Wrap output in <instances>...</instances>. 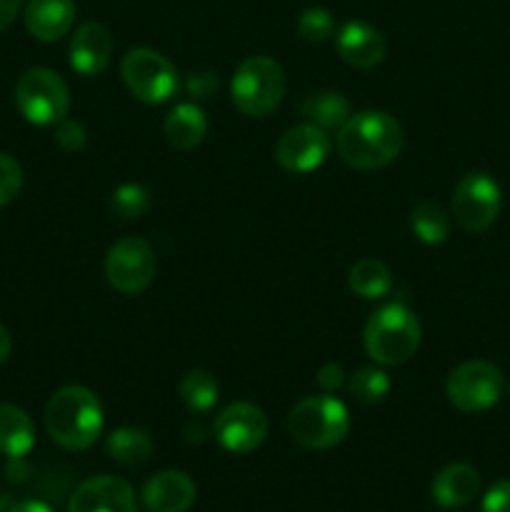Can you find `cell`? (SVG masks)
<instances>
[{
	"mask_svg": "<svg viewBox=\"0 0 510 512\" xmlns=\"http://www.w3.org/2000/svg\"><path fill=\"white\" fill-rule=\"evenodd\" d=\"M75 0H28L25 28L35 40L55 43L70 33L75 23Z\"/></svg>",
	"mask_w": 510,
	"mask_h": 512,
	"instance_id": "obj_17",
	"label": "cell"
},
{
	"mask_svg": "<svg viewBox=\"0 0 510 512\" xmlns=\"http://www.w3.org/2000/svg\"><path fill=\"white\" fill-rule=\"evenodd\" d=\"M340 160L355 170H380L403 150V128L385 110H360L335 135Z\"/></svg>",
	"mask_w": 510,
	"mask_h": 512,
	"instance_id": "obj_1",
	"label": "cell"
},
{
	"mask_svg": "<svg viewBox=\"0 0 510 512\" xmlns=\"http://www.w3.org/2000/svg\"><path fill=\"white\" fill-rule=\"evenodd\" d=\"M5 512H53V508L43 503V500H20V503L10 505Z\"/></svg>",
	"mask_w": 510,
	"mask_h": 512,
	"instance_id": "obj_35",
	"label": "cell"
},
{
	"mask_svg": "<svg viewBox=\"0 0 510 512\" xmlns=\"http://www.w3.org/2000/svg\"><path fill=\"white\" fill-rule=\"evenodd\" d=\"M120 75L130 93L148 105H160L173 98L180 88L178 70L153 48H133L123 55Z\"/></svg>",
	"mask_w": 510,
	"mask_h": 512,
	"instance_id": "obj_7",
	"label": "cell"
},
{
	"mask_svg": "<svg viewBox=\"0 0 510 512\" xmlns=\"http://www.w3.org/2000/svg\"><path fill=\"white\" fill-rule=\"evenodd\" d=\"M103 420L98 395L83 385H65L55 390L45 405V430L50 440L73 453L93 448L103 433Z\"/></svg>",
	"mask_w": 510,
	"mask_h": 512,
	"instance_id": "obj_2",
	"label": "cell"
},
{
	"mask_svg": "<svg viewBox=\"0 0 510 512\" xmlns=\"http://www.w3.org/2000/svg\"><path fill=\"white\" fill-rule=\"evenodd\" d=\"M35 445V425L30 415L18 405H0V455L20 460Z\"/></svg>",
	"mask_w": 510,
	"mask_h": 512,
	"instance_id": "obj_20",
	"label": "cell"
},
{
	"mask_svg": "<svg viewBox=\"0 0 510 512\" xmlns=\"http://www.w3.org/2000/svg\"><path fill=\"white\" fill-rule=\"evenodd\" d=\"M215 440L228 453L248 455L255 453L265 443L268 435V418L255 403H233L223 408L213 425Z\"/></svg>",
	"mask_w": 510,
	"mask_h": 512,
	"instance_id": "obj_11",
	"label": "cell"
},
{
	"mask_svg": "<svg viewBox=\"0 0 510 512\" xmlns=\"http://www.w3.org/2000/svg\"><path fill=\"white\" fill-rule=\"evenodd\" d=\"M285 70L268 55H250L235 68L230 80V98L235 110L248 118H268L285 98Z\"/></svg>",
	"mask_w": 510,
	"mask_h": 512,
	"instance_id": "obj_5",
	"label": "cell"
},
{
	"mask_svg": "<svg viewBox=\"0 0 510 512\" xmlns=\"http://www.w3.org/2000/svg\"><path fill=\"white\" fill-rule=\"evenodd\" d=\"M158 270V258L148 240L123 238L105 255V278L110 288L123 295H140L150 288Z\"/></svg>",
	"mask_w": 510,
	"mask_h": 512,
	"instance_id": "obj_10",
	"label": "cell"
},
{
	"mask_svg": "<svg viewBox=\"0 0 510 512\" xmlns=\"http://www.w3.org/2000/svg\"><path fill=\"white\" fill-rule=\"evenodd\" d=\"M318 385L325 393H335V390L345 385V370L338 363H325L318 370Z\"/></svg>",
	"mask_w": 510,
	"mask_h": 512,
	"instance_id": "obj_33",
	"label": "cell"
},
{
	"mask_svg": "<svg viewBox=\"0 0 510 512\" xmlns=\"http://www.w3.org/2000/svg\"><path fill=\"white\" fill-rule=\"evenodd\" d=\"M113 48L115 40L108 25L88 20L75 30L73 40H70V68L83 78H95L110 65Z\"/></svg>",
	"mask_w": 510,
	"mask_h": 512,
	"instance_id": "obj_14",
	"label": "cell"
},
{
	"mask_svg": "<svg viewBox=\"0 0 510 512\" xmlns=\"http://www.w3.org/2000/svg\"><path fill=\"white\" fill-rule=\"evenodd\" d=\"M15 105L33 125H55L70 110V90L50 68H30L15 83Z\"/></svg>",
	"mask_w": 510,
	"mask_h": 512,
	"instance_id": "obj_6",
	"label": "cell"
},
{
	"mask_svg": "<svg viewBox=\"0 0 510 512\" xmlns=\"http://www.w3.org/2000/svg\"><path fill=\"white\" fill-rule=\"evenodd\" d=\"M53 140L65 150V153H78V150H83L85 143H88V133H85V128L78 123V120L65 115L63 120L55 123Z\"/></svg>",
	"mask_w": 510,
	"mask_h": 512,
	"instance_id": "obj_31",
	"label": "cell"
},
{
	"mask_svg": "<svg viewBox=\"0 0 510 512\" xmlns=\"http://www.w3.org/2000/svg\"><path fill=\"white\" fill-rule=\"evenodd\" d=\"M10 350H13V338H10L8 328L0 323V365L10 358Z\"/></svg>",
	"mask_w": 510,
	"mask_h": 512,
	"instance_id": "obj_36",
	"label": "cell"
},
{
	"mask_svg": "<svg viewBox=\"0 0 510 512\" xmlns=\"http://www.w3.org/2000/svg\"><path fill=\"white\" fill-rule=\"evenodd\" d=\"M275 160L283 170L295 175H305L318 170L330 155V138L325 130L303 123L285 130L275 143Z\"/></svg>",
	"mask_w": 510,
	"mask_h": 512,
	"instance_id": "obj_12",
	"label": "cell"
},
{
	"mask_svg": "<svg viewBox=\"0 0 510 512\" xmlns=\"http://www.w3.org/2000/svg\"><path fill=\"white\" fill-rule=\"evenodd\" d=\"M298 33L303 35L308 43H325L335 35V20L330 10L320 8V5H310L298 15Z\"/></svg>",
	"mask_w": 510,
	"mask_h": 512,
	"instance_id": "obj_28",
	"label": "cell"
},
{
	"mask_svg": "<svg viewBox=\"0 0 510 512\" xmlns=\"http://www.w3.org/2000/svg\"><path fill=\"white\" fill-rule=\"evenodd\" d=\"M348 393L363 405L383 403L385 395L390 393L388 373L380 368H375V365L373 368H358L353 375H350Z\"/></svg>",
	"mask_w": 510,
	"mask_h": 512,
	"instance_id": "obj_26",
	"label": "cell"
},
{
	"mask_svg": "<svg viewBox=\"0 0 510 512\" xmlns=\"http://www.w3.org/2000/svg\"><path fill=\"white\" fill-rule=\"evenodd\" d=\"M300 115L305 118V123L330 133V130L343 128L350 115H353V110H350V100L343 93L320 90V93H310L300 103Z\"/></svg>",
	"mask_w": 510,
	"mask_h": 512,
	"instance_id": "obj_21",
	"label": "cell"
},
{
	"mask_svg": "<svg viewBox=\"0 0 510 512\" xmlns=\"http://www.w3.org/2000/svg\"><path fill=\"white\" fill-rule=\"evenodd\" d=\"M220 88L218 73L210 68H195L190 70L188 78H185V93L193 98V103H203L210 100Z\"/></svg>",
	"mask_w": 510,
	"mask_h": 512,
	"instance_id": "obj_30",
	"label": "cell"
},
{
	"mask_svg": "<svg viewBox=\"0 0 510 512\" xmlns=\"http://www.w3.org/2000/svg\"><path fill=\"white\" fill-rule=\"evenodd\" d=\"M108 455L123 468H140L153 455V440L140 428H118L108 435Z\"/></svg>",
	"mask_w": 510,
	"mask_h": 512,
	"instance_id": "obj_23",
	"label": "cell"
},
{
	"mask_svg": "<svg viewBox=\"0 0 510 512\" xmlns=\"http://www.w3.org/2000/svg\"><path fill=\"white\" fill-rule=\"evenodd\" d=\"M20 8H23V0H0V30L10 28L15 23Z\"/></svg>",
	"mask_w": 510,
	"mask_h": 512,
	"instance_id": "obj_34",
	"label": "cell"
},
{
	"mask_svg": "<svg viewBox=\"0 0 510 512\" xmlns=\"http://www.w3.org/2000/svg\"><path fill=\"white\" fill-rule=\"evenodd\" d=\"M68 512H138V503L128 480L95 475L73 490Z\"/></svg>",
	"mask_w": 510,
	"mask_h": 512,
	"instance_id": "obj_13",
	"label": "cell"
},
{
	"mask_svg": "<svg viewBox=\"0 0 510 512\" xmlns=\"http://www.w3.org/2000/svg\"><path fill=\"white\" fill-rule=\"evenodd\" d=\"M335 50L355 70H370L385 60V38L365 20H348L335 33Z\"/></svg>",
	"mask_w": 510,
	"mask_h": 512,
	"instance_id": "obj_15",
	"label": "cell"
},
{
	"mask_svg": "<svg viewBox=\"0 0 510 512\" xmlns=\"http://www.w3.org/2000/svg\"><path fill=\"white\" fill-rule=\"evenodd\" d=\"M23 188V168L8 153H0V208L13 203Z\"/></svg>",
	"mask_w": 510,
	"mask_h": 512,
	"instance_id": "obj_29",
	"label": "cell"
},
{
	"mask_svg": "<svg viewBox=\"0 0 510 512\" xmlns=\"http://www.w3.org/2000/svg\"><path fill=\"white\" fill-rule=\"evenodd\" d=\"M505 378L498 365L488 360H468L448 375L445 395L460 413H483L500 400Z\"/></svg>",
	"mask_w": 510,
	"mask_h": 512,
	"instance_id": "obj_8",
	"label": "cell"
},
{
	"mask_svg": "<svg viewBox=\"0 0 510 512\" xmlns=\"http://www.w3.org/2000/svg\"><path fill=\"white\" fill-rule=\"evenodd\" d=\"M420 320L418 315L403 303H388L375 310L363 330V345L370 360L378 365L393 368L403 365L418 353L420 348Z\"/></svg>",
	"mask_w": 510,
	"mask_h": 512,
	"instance_id": "obj_3",
	"label": "cell"
},
{
	"mask_svg": "<svg viewBox=\"0 0 510 512\" xmlns=\"http://www.w3.org/2000/svg\"><path fill=\"white\" fill-rule=\"evenodd\" d=\"M195 498L198 488L183 470H163L143 485V505L150 512H188Z\"/></svg>",
	"mask_w": 510,
	"mask_h": 512,
	"instance_id": "obj_16",
	"label": "cell"
},
{
	"mask_svg": "<svg viewBox=\"0 0 510 512\" xmlns=\"http://www.w3.org/2000/svg\"><path fill=\"white\" fill-rule=\"evenodd\" d=\"M410 228L415 238L423 240L425 245H440L450 235V215L438 203L423 200L410 213Z\"/></svg>",
	"mask_w": 510,
	"mask_h": 512,
	"instance_id": "obj_25",
	"label": "cell"
},
{
	"mask_svg": "<svg viewBox=\"0 0 510 512\" xmlns=\"http://www.w3.org/2000/svg\"><path fill=\"white\" fill-rule=\"evenodd\" d=\"M163 133L175 150H193L208 135V118L198 103H178L165 115Z\"/></svg>",
	"mask_w": 510,
	"mask_h": 512,
	"instance_id": "obj_19",
	"label": "cell"
},
{
	"mask_svg": "<svg viewBox=\"0 0 510 512\" xmlns=\"http://www.w3.org/2000/svg\"><path fill=\"white\" fill-rule=\"evenodd\" d=\"M288 433L300 448L330 450L350 433V413L333 395H308L288 415Z\"/></svg>",
	"mask_w": 510,
	"mask_h": 512,
	"instance_id": "obj_4",
	"label": "cell"
},
{
	"mask_svg": "<svg viewBox=\"0 0 510 512\" xmlns=\"http://www.w3.org/2000/svg\"><path fill=\"white\" fill-rule=\"evenodd\" d=\"M483 512H510V480H498L488 493L483 495Z\"/></svg>",
	"mask_w": 510,
	"mask_h": 512,
	"instance_id": "obj_32",
	"label": "cell"
},
{
	"mask_svg": "<svg viewBox=\"0 0 510 512\" xmlns=\"http://www.w3.org/2000/svg\"><path fill=\"white\" fill-rule=\"evenodd\" d=\"M180 400H183L185 408L190 410V413H208V410L215 408V403H218L220 398V385L218 380H215L213 373H208V370L203 368H195V370H188V373L183 375V380H180Z\"/></svg>",
	"mask_w": 510,
	"mask_h": 512,
	"instance_id": "obj_24",
	"label": "cell"
},
{
	"mask_svg": "<svg viewBox=\"0 0 510 512\" xmlns=\"http://www.w3.org/2000/svg\"><path fill=\"white\" fill-rule=\"evenodd\" d=\"M348 288L358 298L380 300L393 290V273L378 258H363L348 270Z\"/></svg>",
	"mask_w": 510,
	"mask_h": 512,
	"instance_id": "obj_22",
	"label": "cell"
},
{
	"mask_svg": "<svg viewBox=\"0 0 510 512\" xmlns=\"http://www.w3.org/2000/svg\"><path fill=\"white\" fill-rule=\"evenodd\" d=\"M110 213L118 220H138L150 208V190L140 183H123L108 200Z\"/></svg>",
	"mask_w": 510,
	"mask_h": 512,
	"instance_id": "obj_27",
	"label": "cell"
},
{
	"mask_svg": "<svg viewBox=\"0 0 510 512\" xmlns=\"http://www.w3.org/2000/svg\"><path fill=\"white\" fill-rule=\"evenodd\" d=\"M480 493V473L470 463H450L435 475L430 495L445 510L465 508Z\"/></svg>",
	"mask_w": 510,
	"mask_h": 512,
	"instance_id": "obj_18",
	"label": "cell"
},
{
	"mask_svg": "<svg viewBox=\"0 0 510 512\" xmlns=\"http://www.w3.org/2000/svg\"><path fill=\"white\" fill-rule=\"evenodd\" d=\"M500 185L488 173H468L455 185L450 215L465 233H485L500 213Z\"/></svg>",
	"mask_w": 510,
	"mask_h": 512,
	"instance_id": "obj_9",
	"label": "cell"
}]
</instances>
